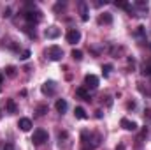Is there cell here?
<instances>
[{"label":"cell","mask_w":151,"mask_h":150,"mask_svg":"<svg viewBox=\"0 0 151 150\" xmlns=\"http://www.w3.org/2000/svg\"><path fill=\"white\" fill-rule=\"evenodd\" d=\"M23 16L28 23H39L42 20V12L35 9V4H32V2L27 4V11H23Z\"/></svg>","instance_id":"cell-1"},{"label":"cell","mask_w":151,"mask_h":150,"mask_svg":"<svg viewBox=\"0 0 151 150\" xmlns=\"http://www.w3.org/2000/svg\"><path fill=\"white\" fill-rule=\"evenodd\" d=\"M46 55H47V57H49L51 60L58 62V60H62V57H63V50H62L60 46L53 44V46H49V48L46 50Z\"/></svg>","instance_id":"cell-2"},{"label":"cell","mask_w":151,"mask_h":150,"mask_svg":"<svg viewBox=\"0 0 151 150\" xmlns=\"http://www.w3.org/2000/svg\"><path fill=\"white\" fill-rule=\"evenodd\" d=\"M47 141V131L44 129H35L34 134H32V143L34 145H42Z\"/></svg>","instance_id":"cell-3"},{"label":"cell","mask_w":151,"mask_h":150,"mask_svg":"<svg viewBox=\"0 0 151 150\" xmlns=\"http://www.w3.org/2000/svg\"><path fill=\"white\" fill-rule=\"evenodd\" d=\"M84 87L95 90V88L99 87V78H97L95 74H86L84 76Z\"/></svg>","instance_id":"cell-4"},{"label":"cell","mask_w":151,"mask_h":150,"mask_svg":"<svg viewBox=\"0 0 151 150\" xmlns=\"http://www.w3.org/2000/svg\"><path fill=\"white\" fill-rule=\"evenodd\" d=\"M65 39H67V42L69 44H76V42H79L81 41V32L79 30H69L67 32V36H65Z\"/></svg>","instance_id":"cell-5"},{"label":"cell","mask_w":151,"mask_h":150,"mask_svg":"<svg viewBox=\"0 0 151 150\" xmlns=\"http://www.w3.org/2000/svg\"><path fill=\"white\" fill-rule=\"evenodd\" d=\"M42 94L44 95H55V92H56V87H55V81H46L44 85H42Z\"/></svg>","instance_id":"cell-6"},{"label":"cell","mask_w":151,"mask_h":150,"mask_svg":"<svg viewBox=\"0 0 151 150\" xmlns=\"http://www.w3.org/2000/svg\"><path fill=\"white\" fill-rule=\"evenodd\" d=\"M119 125H121L125 131H132V133L137 131V124H135L134 120H128V118H121V120H119Z\"/></svg>","instance_id":"cell-7"},{"label":"cell","mask_w":151,"mask_h":150,"mask_svg":"<svg viewBox=\"0 0 151 150\" xmlns=\"http://www.w3.org/2000/svg\"><path fill=\"white\" fill-rule=\"evenodd\" d=\"M18 127L23 131V133H28L32 129V120L30 118H19L18 120Z\"/></svg>","instance_id":"cell-8"},{"label":"cell","mask_w":151,"mask_h":150,"mask_svg":"<svg viewBox=\"0 0 151 150\" xmlns=\"http://www.w3.org/2000/svg\"><path fill=\"white\" fill-rule=\"evenodd\" d=\"M60 28L58 27H49V28H46V32H44V36L47 39H56V37H60Z\"/></svg>","instance_id":"cell-9"},{"label":"cell","mask_w":151,"mask_h":150,"mask_svg":"<svg viewBox=\"0 0 151 150\" xmlns=\"http://www.w3.org/2000/svg\"><path fill=\"white\" fill-rule=\"evenodd\" d=\"M99 23H100V25H111V23H113V16H111L109 12H104V14L99 16Z\"/></svg>","instance_id":"cell-10"},{"label":"cell","mask_w":151,"mask_h":150,"mask_svg":"<svg viewBox=\"0 0 151 150\" xmlns=\"http://www.w3.org/2000/svg\"><path fill=\"white\" fill-rule=\"evenodd\" d=\"M67 106H69V104H67V101H65V99H58V101H56V104H55V108H56V111H58V113H65V111H67Z\"/></svg>","instance_id":"cell-11"},{"label":"cell","mask_w":151,"mask_h":150,"mask_svg":"<svg viewBox=\"0 0 151 150\" xmlns=\"http://www.w3.org/2000/svg\"><path fill=\"white\" fill-rule=\"evenodd\" d=\"M5 108H7V113H11V115L18 111V106H16L14 99H7V101H5Z\"/></svg>","instance_id":"cell-12"},{"label":"cell","mask_w":151,"mask_h":150,"mask_svg":"<svg viewBox=\"0 0 151 150\" xmlns=\"http://www.w3.org/2000/svg\"><path fill=\"white\" fill-rule=\"evenodd\" d=\"M76 95H77V97H81V99H84V101H90V99H91V97H90V94L86 92V88H84V87H79V88L76 90Z\"/></svg>","instance_id":"cell-13"},{"label":"cell","mask_w":151,"mask_h":150,"mask_svg":"<svg viewBox=\"0 0 151 150\" xmlns=\"http://www.w3.org/2000/svg\"><path fill=\"white\" fill-rule=\"evenodd\" d=\"M114 5H116V7H121V9H125V11H128V12H134V7H132L130 4H127V2H123V0H118V2H114Z\"/></svg>","instance_id":"cell-14"},{"label":"cell","mask_w":151,"mask_h":150,"mask_svg":"<svg viewBox=\"0 0 151 150\" xmlns=\"http://www.w3.org/2000/svg\"><path fill=\"white\" fill-rule=\"evenodd\" d=\"M74 117L76 118H79V120H84V118H86V111H84V108L77 106V108L74 110Z\"/></svg>","instance_id":"cell-15"},{"label":"cell","mask_w":151,"mask_h":150,"mask_svg":"<svg viewBox=\"0 0 151 150\" xmlns=\"http://www.w3.org/2000/svg\"><path fill=\"white\" fill-rule=\"evenodd\" d=\"M70 55H72V58L77 60V62H79V60H83V51H81V50H72V53H70Z\"/></svg>","instance_id":"cell-16"},{"label":"cell","mask_w":151,"mask_h":150,"mask_svg":"<svg viewBox=\"0 0 151 150\" xmlns=\"http://www.w3.org/2000/svg\"><path fill=\"white\" fill-rule=\"evenodd\" d=\"M5 74L11 76V78L16 76V67H14V66H7V67H5Z\"/></svg>","instance_id":"cell-17"},{"label":"cell","mask_w":151,"mask_h":150,"mask_svg":"<svg viewBox=\"0 0 151 150\" xmlns=\"http://www.w3.org/2000/svg\"><path fill=\"white\" fill-rule=\"evenodd\" d=\"M113 71V66L111 64H106V66H102V74L104 76H109V73Z\"/></svg>","instance_id":"cell-18"},{"label":"cell","mask_w":151,"mask_h":150,"mask_svg":"<svg viewBox=\"0 0 151 150\" xmlns=\"http://www.w3.org/2000/svg\"><path fill=\"white\" fill-rule=\"evenodd\" d=\"M44 113H47V106H39V108H37V115L42 117Z\"/></svg>","instance_id":"cell-19"},{"label":"cell","mask_w":151,"mask_h":150,"mask_svg":"<svg viewBox=\"0 0 151 150\" xmlns=\"http://www.w3.org/2000/svg\"><path fill=\"white\" fill-rule=\"evenodd\" d=\"M28 57H30V51H28V50H25V51H21V55H19V58H21V60H27Z\"/></svg>","instance_id":"cell-20"},{"label":"cell","mask_w":151,"mask_h":150,"mask_svg":"<svg viewBox=\"0 0 151 150\" xmlns=\"http://www.w3.org/2000/svg\"><path fill=\"white\" fill-rule=\"evenodd\" d=\"M142 73L146 76H151V64H148V66H144V69H142Z\"/></svg>","instance_id":"cell-21"},{"label":"cell","mask_w":151,"mask_h":150,"mask_svg":"<svg viewBox=\"0 0 151 150\" xmlns=\"http://www.w3.org/2000/svg\"><path fill=\"white\" fill-rule=\"evenodd\" d=\"M4 150H16V149H14L12 143H5V145H4Z\"/></svg>","instance_id":"cell-22"},{"label":"cell","mask_w":151,"mask_h":150,"mask_svg":"<svg viewBox=\"0 0 151 150\" xmlns=\"http://www.w3.org/2000/svg\"><path fill=\"white\" fill-rule=\"evenodd\" d=\"M63 7H65V4H60V2H58V4L55 5V11H60V9H63Z\"/></svg>","instance_id":"cell-23"},{"label":"cell","mask_w":151,"mask_h":150,"mask_svg":"<svg viewBox=\"0 0 151 150\" xmlns=\"http://www.w3.org/2000/svg\"><path fill=\"white\" fill-rule=\"evenodd\" d=\"M2 16H4V18H9V16H11V9L7 7V9L4 11V14H2Z\"/></svg>","instance_id":"cell-24"},{"label":"cell","mask_w":151,"mask_h":150,"mask_svg":"<svg viewBox=\"0 0 151 150\" xmlns=\"http://www.w3.org/2000/svg\"><path fill=\"white\" fill-rule=\"evenodd\" d=\"M127 108H128V110H134V108H135V103H134V101H132V103H128V104H127Z\"/></svg>","instance_id":"cell-25"},{"label":"cell","mask_w":151,"mask_h":150,"mask_svg":"<svg viewBox=\"0 0 151 150\" xmlns=\"http://www.w3.org/2000/svg\"><path fill=\"white\" fill-rule=\"evenodd\" d=\"M95 117H97V118H102V111H100V110H99V111H95Z\"/></svg>","instance_id":"cell-26"},{"label":"cell","mask_w":151,"mask_h":150,"mask_svg":"<svg viewBox=\"0 0 151 150\" xmlns=\"http://www.w3.org/2000/svg\"><path fill=\"white\" fill-rule=\"evenodd\" d=\"M2 81H4V74H0V83H2Z\"/></svg>","instance_id":"cell-27"},{"label":"cell","mask_w":151,"mask_h":150,"mask_svg":"<svg viewBox=\"0 0 151 150\" xmlns=\"http://www.w3.org/2000/svg\"><path fill=\"white\" fill-rule=\"evenodd\" d=\"M83 150H93V149H91V147H90V149H88V147H84V149H83Z\"/></svg>","instance_id":"cell-28"},{"label":"cell","mask_w":151,"mask_h":150,"mask_svg":"<svg viewBox=\"0 0 151 150\" xmlns=\"http://www.w3.org/2000/svg\"><path fill=\"white\" fill-rule=\"evenodd\" d=\"M150 48H151V44H150Z\"/></svg>","instance_id":"cell-29"}]
</instances>
